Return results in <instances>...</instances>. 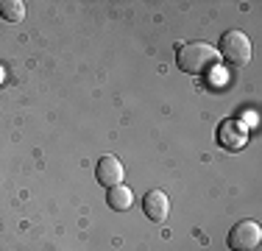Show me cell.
Here are the masks:
<instances>
[{"label":"cell","mask_w":262,"mask_h":251,"mask_svg":"<svg viewBox=\"0 0 262 251\" xmlns=\"http://www.w3.org/2000/svg\"><path fill=\"white\" fill-rule=\"evenodd\" d=\"M262 243V229L257 221H240L229 232V248L232 251H254Z\"/></svg>","instance_id":"3957f363"},{"label":"cell","mask_w":262,"mask_h":251,"mask_svg":"<svg viewBox=\"0 0 262 251\" xmlns=\"http://www.w3.org/2000/svg\"><path fill=\"white\" fill-rule=\"evenodd\" d=\"M95 179H98V184H103L112 190V187L123 184L126 171H123L117 156H101V159H98V168H95Z\"/></svg>","instance_id":"5b68a950"},{"label":"cell","mask_w":262,"mask_h":251,"mask_svg":"<svg viewBox=\"0 0 262 251\" xmlns=\"http://www.w3.org/2000/svg\"><path fill=\"white\" fill-rule=\"evenodd\" d=\"M142 210H145L148 221L154 223H162L167 218V212H170V201L162 190H148L145 198H142Z\"/></svg>","instance_id":"8992f818"},{"label":"cell","mask_w":262,"mask_h":251,"mask_svg":"<svg viewBox=\"0 0 262 251\" xmlns=\"http://www.w3.org/2000/svg\"><path fill=\"white\" fill-rule=\"evenodd\" d=\"M3 81H6V67L0 65V84H3Z\"/></svg>","instance_id":"9c48e42d"},{"label":"cell","mask_w":262,"mask_h":251,"mask_svg":"<svg viewBox=\"0 0 262 251\" xmlns=\"http://www.w3.org/2000/svg\"><path fill=\"white\" fill-rule=\"evenodd\" d=\"M217 142L229 151H240L248 142V129L237 120H223L217 126Z\"/></svg>","instance_id":"277c9868"},{"label":"cell","mask_w":262,"mask_h":251,"mask_svg":"<svg viewBox=\"0 0 262 251\" xmlns=\"http://www.w3.org/2000/svg\"><path fill=\"white\" fill-rule=\"evenodd\" d=\"M217 56H223L226 61H232L237 67L248 65V61H251V39H248L243 31H226L223 39H221Z\"/></svg>","instance_id":"7a4b0ae2"},{"label":"cell","mask_w":262,"mask_h":251,"mask_svg":"<svg viewBox=\"0 0 262 251\" xmlns=\"http://www.w3.org/2000/svg\"><path fill=\"white\" fill-rule=\"evenodd\" d=\"M217 50L207 45V42H187V45L176 48V65L179 70L190 73V75H204L217 65Z\"/></svg>","instance_id":"6da1fadb"},{"label":"cell","mask_w":262,"mask_h":251,"mask_svg":"<svg viewBox=\"0 0 262 251\" xmlns=\"http://www.w3.org/2000/svg\"><path fill=\"white\" fill-rule=\"evenodd\" d=\"M106 201H109L112 210L126 212V210H131V204H134V196H131V190H128L126 184H117V187H112V190H109Z\"/></svg>","instance_id":"52a82bcc"},{"label":"cell","mask_w":262,"mask_h":251,"mask_svg":"<svg viewBox=\"0 0 262 251\" xmlns=\"http://www.w3.org/2000/svg\"><path fill=\"white\" fill-rule=\"evenodd\" d=\"M0 17L9 23H20L26 17V3L23 0H0Z\"/></svg>","instance_id":"ba28073f"}]
</instances>
